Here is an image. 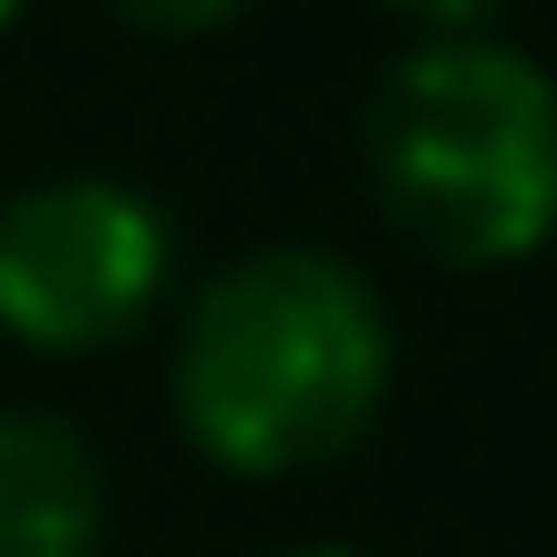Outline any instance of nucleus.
I'll list each match as a JSON object with an SVG mask.
<instances>
[{"instance_id":"3","label":"nucleus","mask_w":557,"mask_h":557,"mask_svg":"<svg viewBox=\"0 0 557 557\" xmlns=\"http://www.w3.org/2000/svg\"><path fill=\"white\" fill-rule=\"evenodd\" d=\"M176 289V227L124 176H41L0 197V341L83 361L135 341Z\"/></svg>"},{"instance_id":"8","label":"nucleus","mask_w":557,"mask_h":557,"mask_svg":"<svg viewBox=\"0 0 557 557\" xmlns=\"http://www.w3.org/2000/svg\"><path fill=\"white\" fill-rule=\"evenodd\" d=\"M21 11H32V0H0V32H11V21H21Z\"/></svg>"},{"instance_id":"4","label":"nucleus","mask_w":557,"mask_h":557,"mask_svg":"<svg viewBox=\"0 0 557 557\" xmlns=\"http://www.w3.org/2000/svg\"><path fill=\"white\" fill-rule=\"evenodd\" d=\"M114 485L73 413L0 403V557H103Z\"/></svg>"},{"instance_id":"1","label":"nucleus","mask_w":557,"mask_h":557,"mask_svg":"<svg viewBox=\"0 0 557 557\" xmlns=\"http://www.w3.org/2000/svg\"><path fill=\"white\" fill-rule=\"evenodd\" d=\"M165 403L176 434L238 485L320 475L393 403V310L331 248H248L186 299Z\"/></svg>"},{"instance_id":"5","label":"nucleus","mask_w":557,"mask_h":557,"mask_svg":"<svg viewBox=\"0 0 557 557\" xmlns=\"http://www.w3.org/2000/svg\"><path fill=\"white\" fill-rule=\"evenodd\" d=\"M103 11H114L124 32H145V41H207V32H227V21H248L259 0H103Z\"/></svg>"},{"instance_id":"2","label":"nucleus","mask_w":557,"mask_h":557,"mask_svg":"<svg viewBox=\"0 0 557 557\" xmlns=\"http://www.w3.org/2000/svg\"><path fill=\"white\" fill-rule=\"evenodd\" d=\"M372 207L434 269H527L557 238V83L506 32L413 41L361 103Z\"/></svg>"},{"instance_id":"7","label":"nucleus","mask_w":557,"mask_h":557,"mask_svg":"<svg viewBox=\"0 0 557 557\" xmlns=\"http://www.w3.org/2000/svg\"><path fill=\"white\" fill-rule=\"evenodd\" d=\"M278 557H361V547H278Z\"/></svg>"},{"instance_id":"6","label":"nucleus","mask_w":557,"mask_h":557,"mask_svg":"<svg viewBox=\"0 0 557 557\" xmlns=\"http://www.w3.org/2000/svg\"><path fill=\"white\" fill-rule=\"evenodd\" d=\"M382 11H393L413 41H455V32H496L506 0H382Z\"/></svg>"}]
</instances>
